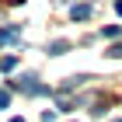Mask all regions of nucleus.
<instances>
[{"label": "nucleus", "mask_w": 122, "mask_h": 122, "mask_svg": "<svg viewBox=\"0 0 122 122\" xmlns=\"http://www.w3.org/2000/svg\"><path fill=\"white\" fill-rule=\"evenodd\" d=\"M14 87H18V91H25V94H42V91H46V87H42V84L35 80V73H25V77H18V80H14Z\"/></svg>", "instance_id": "f257e3e1"}, {"label": "nucleus", "mask_w": 122, "mask_h": 122, "mask_svg": "<svg viewBox=\"0 0 122 122\" xmlns=\"http://www.w3.org/2000/svg\"><path fill=\"white\" fill-rule=\"evenodd\" d=\"M18 38H21V25H4V28H0V46L18 42Z\"/></svg>", "instance_id": "f03ea898"}, {"label": "nucleus", "mask_w": 122, "mask_h": 122, "mask_svg": "<svg viewBox=\"0 0 122 122\" xmlns=\"http://www.w3.org/2000/svg\"><path fill=\"white\" fill-rule=\"evenodd\" d=\"M91 4H87V0H84V4H73V7H70V18H73V21H87V18H91Z\"/></svg>", "instance_id": "7ed1b4c3"}, {"label": "nucleus", "mask_w": 122, "mask_h": 122, "mask_svg": "<svg viewBox=\"0 0 122 122\" xmlns=\"http://www.w3.org/2000/svg\"><path fill=\"white\" fill-rule=\"evenodd\" d=\"M66 49H70V42H63V38H56V42L49 46V56H63Z\"/></svg>", "instance_id": "20e7f679"}, {"label": "nucleus", "mask_w": 122, "mask_h": 122, "mask_svg": "<svg viewBox=\"0 0 122 122\" xmlns=\"http://www.w3.org/2000/svg\"><path fill=\"white\" fill-rule=\"evenodd\" d=\"M101 35H105V38H119L122 28H119V25H108V28H101Z\"/></svg>", "instance_id": "39448f33"}, {"label": "nucleus", "mask_w": 122, "mask_h": 122, "mask_svg": "<svg viewBox=\"0 0 122 122\" xmlns=\"http://www.w3.org/2000/svg\"><path fill=\"white\" fill-rule=\"evenodd\" d=\"M14 66H18V56H4L0 59V70H14Z\"/></svg>", "instance_id": "423d86ee"}, {"label": "nucleus", "mask_w": 122, "mask_h": 122, "mask_svg": "<svg viewBox=\"0 0 122 122\" xmlns=\"http://www.w3.org/2000/svg\"><path fill=\"white\" fill-rule=\"evenodd\" d=\"M108 56H112V59H122V42H115V46L108 49Z\"/></svg>", "instance_id": "0eeeda50"}, {"label": "nucleus", "mask_w": 122, "mask_h": 122, "mask_svg": "<svg viewBox=\"0 0 122 122\" xmlns=\"http://www.w3.org/2000/svg\"><path fill=\"white\" fill-rule=\"evenodd\" d=\"M7 105H10V94H7V91H0V108H7Z\"/></svg>", "instance_id": "6e6552de"}, {"label": "nucleus", "mask_w": 122, "mask_h": 122, "mask_svg": "<svg viewBox=\"0 0 122 122\" xmlns=\"http://www.w3.org/2000/svg\"><path fill=\"white\" fill-rule=\"evenodd\" d=\"M115 10H119V14H122V0H115Z\"/></svg>", "instance_id": "1a4fd4ad"}, {"label": "nucleus", "mask_w": 122, "mask_h": 122, "mask_svg": "<svg viewBox=\"0 0 122 122\" xmlns=\"http://www.w3.org/2000/svg\"><path fill=\"white\" fill-rule=\"evenodd\" d=\"M10 122H25V119H10Z\"/></svg>", "instance_id": "9d476101"}]
</instances>
